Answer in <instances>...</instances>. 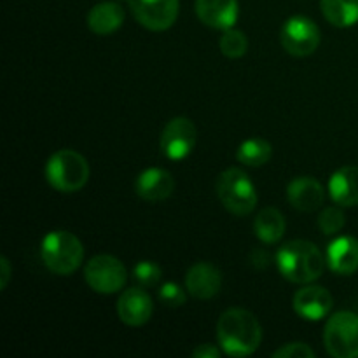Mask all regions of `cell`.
I'll return each instance as SVG.
<instances>
[{
  "mask_svg": "<svg viewBox=\"0 0 358 358\" xmlns=\"http://www.w3.org/2000/svg\"><path fill=\"white\" fill-rule=\"evenodd\" d=\"M289 203L299 212H315L325 201V189L315 177H297L287 187Z\"/></svg>",
  "mask_w": 358,
  "mask_h": 358,
  "instance_id": "cell-16",
  "label": "cell"
},
{
  "mask_svg": "<svg viewBox=\"0 0 358 358\" xmlns=\"http://www.w3.org/2000/svg\"><path fill=\"white\" fill-rule=\"evenodd\" d=\"M196 16L203 24L215 30L233 28L240 16L238 0H196Z\"/></svg>",
  "mask_w": 358,
  "mask_h": 358,
  "instance_id": "cell-14",
  "label": "cell"
},
{
  "mask_svg": "<svg viewBox=\"0 0 358 358\" xmlns=\"http://www.w3.org/2000/svg\"><path fill=\"white\" fill-rule=\"evenodd\" d=\"M10 275H13V266H10L9 259L2 255L0 257V290H6V287L9 285Z\"/></svg>",
  "mask_w": 358,
  "mask_h": 358,
  "instance_id": "cell-29",
  "label": "cell"
},
{
  "mask_svg": "<svg viewBox=\"0 0 358 358\" xmlns=\"http://www.w3.org/2000/svg\"><path fill=\"white\" fill-rule=\"evenodd\" d=\"M84 280L93 292L115 294L121 292L128 280L126 266L114 255H94L84 266Z\"/></svg>",
  "mask_w": 358,
  "mask_h": 358,
  "instance_id": "cell-7",
  "label": "cell"
},
{
  "mask_svg": "<svg viewBox=\"0 0 358 358\" xmlns=\"http://www.w3.org/2000/svg\"><path fill=\"white\" fill-rule=\"evenodd\" d=\"M276 266L280 275L292 283L308 285L324 275L327 259L320 248L306 240H294L276 252Z\"/></svg>",
  "mask_w": 358,
  "mask_h": 358,
  "instance_id": "cell-2",
  "label": "cell"
},
{
  "mask_svg": "<svg viewBox=\"0 0 358 358\" xmlns=\"http://www.w3.org/2000/svg\"><path fill=\"white\" fill-rule=\"evenodd\" d=\"M217 196L227 212L245 217L257 206V191L254 182L240 168H227L217 178Z\"/></svg>",
  "mask_w": 358,
  "mask_h": 358,
  "instance_id": "cell-5",
  "label": "cell"
},
{
  "mask_svg": "<svg viewBox=\"0 0 358 358\" xmlns=\"http://www.w3.org/2000/svg\"><path fill=\"white\" fill-rule=\"evenodd\" d=\"M41 257L45 268L59 276H69L80 268L84 247L70 231H51L41 243Z\"/></svg>",
  "mask_w": 358,
  "mask_h": 358,
  "instance_id": "cell-4",
  "label": "cell"
},
{
  "mask_svg": "<svg viewBox=\"0 0 358 358\" xmlns=\"http://www.w3.org/2000/svg\"><path fill=\"white\" fill-rule=\"evenodd\" d=\"M275 358H315L317 353L306 343H289L273 353Z\"/></svg>",
  "mask_w": 358,
  "mask_h": 358,
  "instance_id": "cell-27",
  "label": "cell"
},
{
  "mask_svg": "<svg viewBox=\"0 0 358 358\" xmlns=\"http://www.w3.org/2000/svg\"><path fill=\"white\" fill-rule=\"evenodd\" d=\"M157 296H159L161 303H163L164 306H168V308L184 306L185 299H187V297H185L184 289H182V287L178 285V283H175V282L163 283Z\"/></svg>",
  "mask_w": 358,
  "mask_h": 358,
  "instance_id": "cell-26",
  "label": "cell"
},
{
  "mask_svg": "<svg viewBox=\"0 0 358 358\" xmlns=\"http://www.w3.org/2000/svg\"><path fill=\"white\" fill-rule=\"evenodd\" d=\"M133 278L136 280V283H140V287H156L157 283L163 278V271H161L159 266L152 261H140L136 262L135 268H133Z\"/></svg>",
  "mask_w": 358,
  "mask_h": 358,
  "instance_id": "cell-25",
  "label": "cell"
},
{
  "mask_svg": "<svg viewBox=\"0 0 358 358\" xmlns=\"http://www.w3.org/2000/svg\"><path fill=\"white\" fill-rule=\"evenodd\" d=\"M117 2H129V0H117Z\"/></svg>",
  "mask_w": 358,
  "mask_h": 358,
  "instance_id": "cell-30",
  "label": "cell"
},
{
  "mask_svg": "<svg viewBox=\"0 0 358 358\" xmlns=\"http://www.w3.org/2000/svg\"><path fill=\"white\" fill-rule=\"evenodd\" d=\"M345 224V213H343V210L339 208V206H327V208L322 210L320 215H318V227H320L322 233L327 234V236L341 233Z\"/></svg>",
  "mask_w": 358,
  "mask_h": 358,
  "instance_id": "cell-24",
  "label": "cell"
},
{
  "mask_svg": "<svg viewBox=\"0 0 358 358\" xmlns=\"http://www.w3.org/2000/svg\"><path fill=\"white\" fill-rule=\"evenodd\" d=\"M334 306L332 294L327 289L318 285H310L297 290L294 294L292 308L303 320L320 322L327 317Z\"/></svg>",
  "mask_w": 358,
  "mask_h": 358,
  "instance_id": "cell-11",
  "label": "cell"
},
{
  "mask_svg": "<svg viewBox=\"0 0 358 358\" xmlns=\"http://www.w3.org/2000/svg\"><path fill=\"white\" fill-rule=\"evenodd\" d=\"M222 273L212 262H196L185 275V289L194 299L208 301L220 292Z\"/></svg>",
  "mask_w": 358,
  "mask_h": 358,
  "instance_id": "cell-13",
  "label": "cell"
},
{
  "mask_svg": "<svg viewBox=\"0 0 358 358\" xmlns=\"http://www.w3.org/2000/svg\"><path fill=\"white\" fill-rule=\"evenodd\" d=\"M325 350L334 358H358V315L338 311L324 329Z\"/></svg>",
  "mask_w": 358,
  "mask_h": 358,
  "instance_id": "cell-6",
  "label": "cell"
},
{
  "mask_svg": "<svg viewBox=\"0 0 358 358\" xmlns=\"http://www.w3.org/2000/svg\"><path fill=\"white\" fill-rule=\"evenodd\" d=\"M217 339L226 355L248 357L261 346L262 327L250 311L243 308H229L217 322Z\"/></svg>",
  "mask_w": 358,
  "mask_h": 358,
  "instance_id": "cell-1",
  "label": "cell"
},
{
  "mask_svg": "<svg viewBox=\"0 0 358 358\" xmlns=\"http://www.w3.org/2000/svg\"><path fill=\"white\" fill-rule=\"evenodd\" d=\"M219 48L224 56L231 59H238L247 55L248 38L241 30H236L234 27L227 28V30H224L222 37H220Z\"/></svg>",
  "mask_w": 358,
  "mask_h": 358,
  "instance_id": "cell-23",
  "label": "cell"
},
{
  "mask_svg": "<svg viewBox=\"0 0 358 358\" xmlns=\"http://www.w3.org/2000/svg\"><path fill=\"white\" fill-rule=\"evenodd\" d=\"M135 191L143 201L159 203L173 194L175 180L163 168H147L136 177Z\"/></svg>",
  "mask_w": 358,
  "mask_h": 358,
  "instance_id": "cell-15",
  "label": "cell"
},
{
  "mask_svg": "<svg viewBox=\"0 0 358 358\" xmlns=\"http://www.w3.org/2000/svg\"><path fill=\"white\" fill-rule=\"evenodd\" d=\"M287 229V222L283 213L275 206H266L255 215L254 233L262 243L275 245L283 238Z\"/></svg>",
  "mask_w": 358,
  "mask_h": 358,
  "instance_id": "cell-20",
  "label": "cell"
},
{
  "mask_svg": "<svg viewBox=\"0 0 358 358\" xmlns=\"http://www.w3.org/2000/svg\"><path fill=\"white\" fill-rule=\"evenodd\" d=\"M48 184L58 192H77L90 180V164L80 152L59 149L48 159L44 168Z\"/></svg>",
  "mask_w": 358,
  "mask_h": 358,
  "instance_id": "cell-3",
  "label": "cell"
},
{
  "mask_svg": "<svg viewBox=\"0 0 358 358\" xmlns=\"http://www.w3.org/2000/svg\"><path fill=\"white\" fill-rule=\"evenodd\" d=\"M129 9L142 27L152 31H164L175 24L180 0H129Z\"/></svg>",
  "mask_w": 358,
  "mask_h": 358,
  "instance_id": "cell-10",
  "label": "cell"
},
{
  "mask_svg": "<svg viewBox=\"0 0 358 358\" xmlns=\"http://www.w3.org/2000/svg\"><path fill=\"white\" fill-rule=\"evenodd\" d=\"M198 142V128L187 117H173L161 131L159 147L164 157L182 161L192 152Z\"/></svg>",
  "mask_w": 358,
  "mask_h": 358,
  "instance_id": "cell-9",
  "label": "cell"
},
{
  "mask_svg": "<svg viewBox=\"0 0 358 358\" xmlns=\"http://www.w3.org/2000/svg\"><path fill=\"white\" fill-rule=\"evenodd\" d=\"M124 9L117 0H105L96 3L87 13V27L96 35H110L124 23Z\"/></svg>",
  "mask_w": 358,
  "mask_h": 358,
  "instance_id": "cell-18",
  "label": "cell"
},
{
  "mask_svg": "<svg viewBox=\"0 0 358 358\" xmlns=\"http://www.w3.org/2000/svg\"><path fill=\"white\" fill-rule=\"evenodd\" d=\"M273 156V147L264 138H247L240 143L236 150V159L245 166L259 168L269 163Z\"/></svg>",
  "mask_w": 358,
  "mask_h": 358,
  "instance_id": "cell-22",
  "label": "cell"
},
{
  "mask_svg": "<svg viewBox=\"0 0 358 358\" xmlns=\"http://www.w3.org/2000/svg\"><path fill=\"white\" fill-rule=\"evenodd\" d=\"M322 41L320 28L306 16H292L280 30V42L289 55L296 58L313 55Z\"/></svg>",
  "mask_w": 358,
  "mask_h": 358,
  "instance_id": "cell-8",
  "label": "cell"
},
{
  "mask_svg": "<svg viewBox=\"0 0 358 358\" xmlns=\"http://www.w3.org/2000/svg\"><path fill=\"white\" fill-rule=\"evenodd\" d=\"M329 196L339 206L358 205V166L339 168L329 180Z\"/></svg>",
  "mask_w": 358,
  "mask_h": 358,
  "instance_id": "cell-19",
  "label": "cell"
},
{
  "mask_svg": "<svg viewBox=\"0 0 358 358\" xmlns=\"http://www.w3.org/2000/svg\"><path fill=\"white\" fill-rule=\"evenodd\" d=\"M222 355V348H217L213 345H199L198 348H194L192 357L194 358H219Z\"/></svg>",
  "mask_w": 358,
  "mask_h": 358,
  "instance_id": "cell-28",
  "label": "cell"
},
{
  "mask_svg": "<svg viewBox=\"0 0 358 358\" xmlns=\"http://www.w3.org/2000/svg\"><path fill=\"white\" fill-rule=\"evenodd\" d=\"M154 303L143 289L124 290L117 301V317L128 327H142L152 318Z\"/></svg>",
  "mask_w": 358,
  "mask_h": 358,
  "instance_id": "cell-12",
  "label": "cell"
},
{
  "mask_svg": "<svg viewBox=\"0 0 358 358\" xmlns=\"http://www.w3.org/2000/svg\"><path fill=\"white\" fill-rule=\"evenodd\" d=\"M329 269L336 275L350 276L358 271V240L353 236H339L327 247Z\"/></svg>",
  "mask_w": 358,
  "mask_h": 358,
  "instance_id": "cell-17",
  "label": "cell"
},
{
  "mask_svg": "<svg viewBox=\"0 0 358 358\" xmlns=\"http://www.w3.org/2000/svg\"><path fill=\"white\" fill-rule=\"evenodd\" d=\"M325 20L338 28H350L358 23V0H320Z\"/></svg>",
  "mask_w": 358,
  "mask_h": 358,
  "instance_id": "cell-21",
  "label": "cell"
}]
</instances>
